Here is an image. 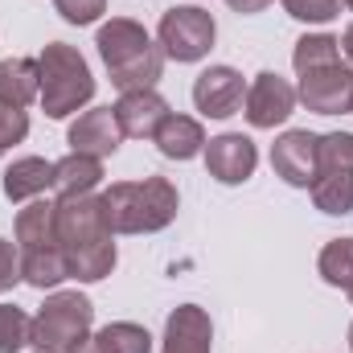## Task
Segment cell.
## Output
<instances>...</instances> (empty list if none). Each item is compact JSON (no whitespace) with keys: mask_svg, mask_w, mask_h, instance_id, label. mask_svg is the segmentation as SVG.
I'll return each instance as SVG.
<instances>
[{"mask_svg":"<svg viewBox=\"0 0 353 353\" xmlns=\"http://www.w3.org/2000/svg\"><path fill=\"white\" fill-rule=\"evenodd\" d=\"M176 210V197L165 181L148 185H115L103 201V218L119 230H152L165 226Z\"/></svg>","mask_w":353,"mask_h":353,"instance_id":"obj_1","label":"cell"},{"mask_svg":"<svg viewBox=\"0 0 353 353\" xmlns=\"http://www.w3.org/2000/svg\"><path fill=\"white\" fill-rule=\"evenodd\" d=\"M62 4V12L70 17V21H90L99 8H103V0H58Z\"/></svg>","mask_w":353,"mask_h":353,"instance_id":"obj_24","label":"cell"},{"mask_svg":"<svg viewBox=\"0 0 353 353\" xmlns=\"http://www.w3.org/2000/svg\"><path fill=\"white\" fill-rule=\"evenodd\" d=\"M316 152H321L316 136L292 132V136H283V140L275 144V169L288 176L292 185H308V181H312V165H316Z\"/></svg>","mask_w":353,"mask_h":353,"instance_id":"obj_8","label":"cell"},{"mask_svg":"<svg viewBox=\"0 0 353 353\" xmlns=\"http://www.w3.org/2000/svg\"><path fill=\"white\" fill-rule=\"evenodd\" d=\"M283 4H288L296 17H304V21H329L341 0H283Z\"/></svg>","mask_w":353,"mask_h":353,"instance_id":"obj_21","label":"cell"},{"mask_svg":"<svg viewBox=\"0 0 353 353\" xmlns=\"http://www.w3.org/2000/svg\"><path fill=\"white\" fill-rule=\"evenodd\" d=\"M99 350L103 353H148V333L132 329V325H115L99 337Z\"/></svg>","mask_w":353,"mask_h":353,"instance_id":"obj_18","label":"cell"},{"mask_svg":"<svg viewBox=\"0 0 353 353\" xmlns=\"http://www.w3.org/2000/svg\"><path fill=\"white\" fill-rule=\"evenodd\" d=\"M321 157H325L329 181L316 185V201L329 214H345L353 205V136H329L321 144Z\"/></svg>","mask_w":353,"mask_h":353,"instance_id":"obj_4","label":"cell"},{"mask_svg":"<svg viewBox=\"0 0 353 353\" xmlns=\"http://www.w3.org/2000/svg\"><path fill=\"white\" fill-rule=\"evenodd\" d=\"M304 99L316 111H345L353 103V74L333 62V66H325V74H308L304 79Z\"/></svg>","mask_w":353,"mask_h":353,"instance_id":"obj_7","label":"cell"},{"mask_svg":"<svg viewBox=\"0 0 353 353\" xmlns=\"http://www.w3.org/2000/svg\"><path fill=\"white\" fill-rule=\"evenodd\" d=\"M25 333H29V321L17 308H0V353H12L17 345H25Z\"/></svg>","mask_w":353,"mask_h":353,"instance_id":"obj_20","label":"cell"},{"mask_svg":"<svg viewBox=\"0 0 353 353\" xmlns=\"http://www.w3.org/2000/svg\"><path fill=\"white\" fill-rule=\"evenodd\" d=\"M87 321H90V304L83 296H58V300L41 312V321H37V329H33V341H37L41 350H70V345L83 337Z\"/></svg>","mask_w":353,"mask_h":353,"instance_id":"obj_5","label":"cell"},{"mask_svg":"<svg viewBox=\"0 0 353 353\" xmlns=\"http://www.w3.org/2000/svg\"><path fill=\"white\" fill-rule=\"evenodd\" d=\"M21 136H25V115H21L17 107L0 111V152H4L12 140H21Z\"/></svg>","mask_w":353,"mask_h":353,"instance_id":"obj_23","label":"cell"},{"mask_svg":"<svg viewBox=\"0 0 353 353\" xmlns=\"http://www.w3.org/2000/svg\"><path fill=\"white\" fill-rule=\"evenodd\" d=\"M292 111V87L288 83H279L275 74H263L255 90H251V123H259V128H271V123H279L283 115Z\"/></svg>","mask_w":353,"mask_h":353,"instance_id":"obj_10","label":"cell"},{"mask_svg":"<svg viewBox=\"0 0 353 353\" xmlns=\"http://www.w3.org/2000/svg\"><path fill=\"white\" fill-rule=\"evenodd\" d=\"M12 279H17V275H12V251L0 243V288H8Z\"/></svg>","mask_w":353,"mask_h":353,"instance_id":"obj_25","label":"cell"},{"mask_svg":"<svg viewBox=\"0 0 353 353\" xmlns=\"http://www.w3.org/2000/svg\"><path fill=\"white\" fill-rule=\"evenodd\" d=\"M58 173H62V185H66V189H87L90 181L99 176V165H94V161H70V165H62Z\"/></svg>","mask_w":353,"mask_h":353,"instance_id":"obj_22","label":"cell"},{"mask_svg":"<svg viewBox=\"0 0 353 353\" xmlns=\"http://www.w3.org/2000/svg\"><path fill=\"white\" fill-rule=\"evenodd\" d=\"M70 140H74L79 148L111 152V148H115V140H119V132H115V123H111V111H90L87 119L70 132Z\"/></svg>","mask_w":353,"mask_h":353,"instance_id":"obj_14","label":"cell"},{"mask_svg":"<svg viewBox=\"0 0 353 353\" xmlns=\"http://www.w3.org/2000/svg\"><path fill=\"white\" fill-rule=\"evenodd\" d=\"M325 279L329 283H353V243H337V247H329L325 251Z\"/></svg>","mask_w":353,"mask_h":353,"instance_id":"obj_19","label":"cell"},{"mask_svg":"<svg viewBox=\"0 0 353 353\" xmlns=\"http://www.w3.org/2000/svg\"><path fill=\"white\" fill-rule=\"evenodd\" d=\"M115 119L128 136H144V132H157V123L165 119V103L157 94H128L115 107Z\"/></svg>","mask_w":353,"mask_h":353,"instance_id":"obj_12","label":"cell"},{"mask_svg":"<svg viewBox=\"0 0 353 353\" xmlns=\"http://www.w3.org/2000/svg\"><path fill=\"white\" fill-rule=\"evenodd\" d=\"M210 169L222 176V181H243V176H251V169H255V148H251V140H243V136H222V140H214V148H210Z\"/></svg>","mask_w":353,"mask_h":353,"instance_id":"obj_11","label":"cell"},{"mask_svg":"<svg viewBox=\"0 0 353 353\" xmlns=\"http://www.w3.org/2000/svg\"><path fill=\"white\" fill-rule=\"evenodd\" d=\"M345 41H350V54H353V29H350V37H345Z\"/></svg>","mask_w":353,"mask_h":353,"instance_id":"obj_27","label":"cell"},{"mask_svg":"<svg viewBox=\"0 0 353 353\" xmlns=\"http://www.w3.org/2000/svg\"><path fill=\"white\" fill-rule=\"evenodd\" d=\"M157 144H161L165 157H181V161H185V157L197 152L201 132H197L193 119H161V128H157Z\"/></svg>","mask_w":353,"mask_h":353,"instance_id":"obj_13","label":"cell"},{"mask_svg":"<svg viewBox=\"0 0 353 353\" xmlns=\"http://www.w3.org/2000/svg\"><path fill=\"white\" fill-rule=\"evenodd\" d=\"M50 181V165H41V161H21L8 181H4V189H8V197H25V193H33V189H41Z\"/></svg>","mask_w":353,"mask_h":353,"instance_id":"obj_17","label":"cell"},{"mask_svg":"<svg viewBox=\"0 0 353 353\" xmlns=\"http://www.w3.org/2000/svg\"><path fill=\"white\" fill-rule=\"evenodd\" d=\"M99 46H103V58H107V66H111L119 87H136V83L148 87L157 79V70H161L157 54L148 50V37L136 25H128V21L107 25L99 33Z\"/></svg>","mask_w":353,"mask_h":353,"instance_id":"obj_2","label":"cell"},{"mask_svg":"<svg viewBox=\"0 0 353 353\" xmlns=\"http://www.w3.org/2000/svg\"><path fill=\"white\" fill-rule=\"evenodd\" d=\"M230 4H234V8H259L263 0H230Z\"/></svg>","mask_w":353,"mask_h":353,"instance_id":"obj_26","label":"cell"},{"mask_svg":"<svg viewBox=\"0 0 353 353\" xmlns=\"http://www.w3.org/2000/svg\"><path fill=\"white\" fill-rule=\"evenodd\" d=\"M161 37L169 46L173 58H201L205 46L214 41V21L201 12V8H173L161 25Z\"/></svg>","mask_w":353,"mask_h":353,"instance_id":"obj_6","label":"cell"},{"mask_svg":"<svg viewBox=\"0 0 353 353\" xmlns=\"http://www.w3.org/2000/svg\"><path fill=\"white\" fill-rule=\"evenodd\" d=\"M41 74H46V107H50V115H66L70 107H79L90 94L87 66H83V58L70 54L66 46H50V50H46Z\"/></svg>","mask_w":353,"mask_h":353,"instance_id":"obj_3","label":"cell"},{"mask_svg":"<svg viewBox=\"0 0 353 353\" xmlns=\"http://www.w3.org/2000/svg\"><path fill=\"white\" fill-rule=\"evenodd\" d=\"M193 99H197V107L205 115H230L243 103V79L234 70H205L197 90H193Z\"/></svg>","mask_w":353,"mask_h":353,"instance_id":"obj_9","label":"cell"},{"mask_svg":"<svg viewBox=\"0 0 353 353\" xmlns=\"http://www.w3.org/2000/svg\"><path fill=\"white\" fill-rule=\"evenodd\" d=\"M169 353H205V325L197 312H181L169 325Z\"/></svg>","mask_w":353,"mask_h":353,"instance_id":"obj_15","label":"cell"},{"mask_svg":"<svg viewBox=\"0 0 353 353\" xmlns=\"http://www.w3.org/2000/svg\"><path fill=\"white\" fill-rule=\"evenodd\" d=\"M33 94V66L29 62H0V99L8 107H21Z\"/></svg>","mask_w":353,"mask_h":353,"instance_id":"obj_16","label":"cell"}]
</instances>
